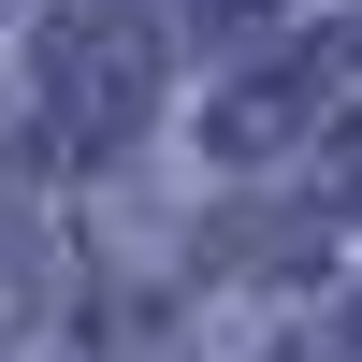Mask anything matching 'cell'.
Returning <instances> with one entry per match:
<instances>
[{"mask_svg":"<svg viewBox=\"0 0 362 362\" xmlns=\"http://www.w3.org/2000/svg\"><path fill=\"white\" fill-rule=\"evenodd\" d=\"M348 102H362V29H319L276 73H232L218 116H203V145H218V160H276V145H305L319 116H348Z\"/></svg>","mask_w":362,"mask_h":362,"instance_id":"2","label":"cell"},{"mask_svg":"<svg viewBox=\"0 0 362 362\" xmlns=\"http://www.w3.org/2000/svg\"><path fill=\"white\" fill-rule=\"evenodd\" d=\"M189 29L203 44H247V29H276V0H189Z\"/></svg>","mask_w":362,"mask_h":362,"instance_id":"3","label":"cell"},{"mask_svg":"<svg viewBox=\"0 0 362 362\" xmlns=\"http://www.w3.org/2000/svg\"><path fill=\"white\" fill-rule=\"evenodd\" d=\"M334 203L362 218V116H348V145H334Z\"/></svg>","mask_w":362,"mask_h":362,"instance_id":"4","label":"cell"},{"mask_svg":"<svg viewBox=\"0 0 362 362\" xmlns=\"http://www.w3.org/2000/svg\"><path fill=\"white\" fill-rule=\"evenodd\" d=\"M348 348H362V305H348Z\"/></svg>","mask_w":362,"mask_h":362,"instance_id":"5","label":"cell"},{"mask_svg":"<svg viewBox=\"0 0 362 362\" xmlns=\"http://www.w3.org/2000/svg\"><path fill=\"white\" fill-rule=\"evenodd\" d=\"M29 102H44L58 160H116L160 102V29L145 0H44V58H29Z\"/></svg>","mask_w":362,"mask_h":362,"instance_id":"1","label":"cell"}]
</instances>
